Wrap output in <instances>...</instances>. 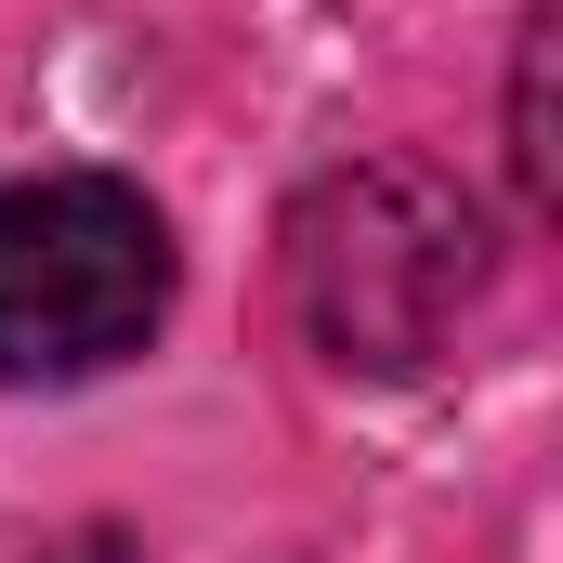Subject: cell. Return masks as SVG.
Instances as JSON below:
<instances>
[{
    "label": "cell",
    "mask_w": 563,
    "mask_h": 563,
    "mask_svg": "<svg viewBox=\"0 0 563 563\" xmlns=\"http://www.w3.org/2000/svg\"><path fill=\"white\" fill-rule=\"evenodd\" d=\"M170 314V223L119 170H26L0 184V380L66 394L132 367Z\"/></svg>",
    "instance_id": "6da1fadb"
},
{
    "label": "cell",
    "mask_w": 563,
    "mask_h": 563,
    "mask_svg": "<svg viewBox=\"0 0 563 563\" xmlns=\"http://www.w3.org/2000/svg\"><path fill=\"white\" fill-rule=\"evenodd\" d=\"M288 276H301V328L341 367H432L485 301V223L432 170H341L301 197Z\"/></svg>",
    "instance_id": "7a4b0ae2"
}]
</instances>
